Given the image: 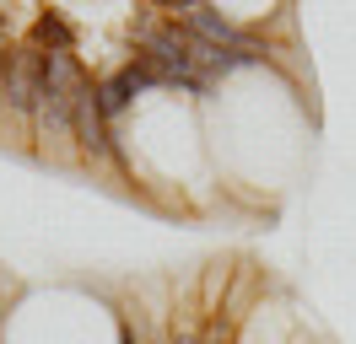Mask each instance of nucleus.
I'll return each mask as SVG.
<instances>
[{
  "mask_svg": "<svg viewBox=\"0 0 356 344\" xmlns=\"http://www.w3.org/2000/svg\"><path fill=\"white\" fill-rule=\"evenodd\" d=\"M44 92V49L27 43V49H11L6 54V76H0V108L6 113H33Z\"/></svg>",
  "mask_w": 356,
  "mask_h": 344,
  "instance_id": "1",
  "label": "nucleus"
},
{
  "mask_svg": "<svg viewBox=\"0 0 356 344\" xmlns=\"http://www.w3.org/2000/svg\"><path fill=\"white\" fill-rule=\"evenodd\" d=\"M124 344H140V339H135V334H124Z\"/></svg>",
  "mask_w": 356,
  "mask_h": 344,
  "instance_id": "6",
  "label": "nucleus"
},
{
  "mask_svg": "<svg viewBox=\"0 0 356 344\" xmlns=\"http://www.w3.org/2000/svg\"><path fill=\"white\" fill-rule=\"evenodd\" d=\"M6 54H11V49H6V43H0V76H6Z\"/></svg>",
  "mask_w": 356,
  "mask_h": 344,
  "instance_id": "5",
  "label": "nucleus"
},
{
  "mask_svg": "<svg viewBox=\"0 0 356 344\" xmlns=\"http://www.w3.org/2000/svg\"><path fill=\"white\" fill-rule=\"evenodd\" d=\"M0 27H6V6H0Z\"/></svg>",
  "mask_w": 356,
  "mask_h": 344,
  "instance_id": "7",
  "label": "nucleus"
},
{
  "mask_svg": "<svg viewBox=\"0 0 356 344\" xmlns=\"http://www.w3.org/2000/svg\"><path fill=\"white\" fill-rule=\"evenodd\" d=\"M70 135L81 140V150H87L92 162H113V135H108V119H103V103H97V86L87 81V92L76 97V124H70Z\"/></svg>",
  "mask_w": 356,
  "mask_h": 344,
  "instance_id": "2",
  "label": "nucleus"
},
{
  "mask_svg": "<svg viewBox=\"0 0 356 344\" xmlns=\"http://www.w3.org/2000/svg\"><path fill=\"white\" fill-rule=\"evenodd\" d=\"M211 344H222V339H211Z\"/></svg>",
  "mask_w": 356,
  "mask_h": 344,
  "instance_id": "8",
  "label": "nucleus"
},
{
  "mask_svg": "<svg viewBox=\"0 0 356 344\" xmlns=\"http://www.w3.org/2000/svg\"><path fill=\"white\" fill-rule=\"evenodd\" d=\"M173 344H200V339H195V334H173Z\"/></svg>",
  "mask_w": 356,
  "mask_h": 344,
  "instance_id": "4",
  "label": "nucleus"
},
{
  "mask_svg": "<svg viewBox=\"0 0 356 344\" xmlns=\"http://www.w3.org/2000/svg\"><path fill=\"white\" fill-rule=\"evenodd\" d=\"M33 38L44 43L49 54H70V27L60 17H54V11H44V17H38V27H33Z\"/></svg>",
  "mask_w": 356,
  "mask_h": 344,
  "instance_id": "3",
  "label": "nucleus"
}]
</instances>
